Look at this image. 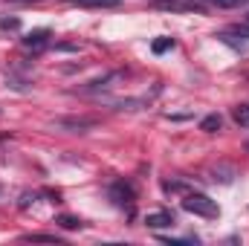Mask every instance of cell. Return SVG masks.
I'll use <instances>...</instances> for the list:
<instances>
[{"instance_id": "obj_1", "label": "cell", "mask_w": 249, "mask_h": 246, "mask_svg": "<svg viewBox=\"0 0 249 246\" xmlns=\"http://www.w3.org/2000/svg\"><path fill=\"white\" fill-rule=\"evenodd\" d=\"M183 209L191 211V214H197V217H206V220H214V217H220V206L212 200V197H206V194H200V191H191L183 197Z\"/></svg>"}, {"instance_id": "obj_10", "label": "cell", "mask_w": 249, "mask_h": 246, "mask_svg": "<svg viewBox=\"0 0 249 246\" xmlns=\"http://www.w3.org/2000/svg\"><path fill=\"white\" fill-rule=\"evenodd\" d=\"M23 241H50V244H55L58 238H55V235H26Z\"/></svg>"}, {"instance_id": "obj_4", "label": "cell", "mask_w": 249, "mask_h": 246, "mask_svg": "<svg viewBox=\"0 0 249 246\" xmlns=\"http://www.w3.org/2000/svg\"><path fill=\"white\" fill-rule=\"evenodd\" d=\"M160 9H171V12H200L197 3H180V0H165V3H160Z\"/></svg>"}, {"instance_id": "obj_12", "label": "cell", "mask_w": 249, "mask_h": 246, "mask_svg": "<svg viewBox=\"0 0 249 246\" xmlns=\"http://www.w3.org/2000/svg\"><path fill=\"white\" fill-rule=\"evenodd\" d=\"M15 3H38V0H15Z\"/></svg>"}, {"instance_id": "obj_7", "label": "cell", "mask_w": 249, "mask_h": 246, "mask_svg": "<svg viewBox=\"0 0 249 246\" xmlns=\"http://www.w3.org/2000/svg\"><path fill=\"white\" fill-rule=\"evenodd\" d=\"M72 3H81V6H90V9H110V6H119L122 0H72Z\"/></svg>"}, {"instance_id": "obj_9", "label": "cell", "mask_w": 249, "mask_h": 246, "mask_svg": "<svg viewBox=\"0 0 249 246\" xmlns=\"http://www.w3.org/2000/svg\"><path fill=\"white\" fill-rule=\"evenodd\" d=\"M174 47V41L171 38H162V41H154V53H165V50H171Z\"/></svg>"}, {"instance_id": "obj_5", "label": "cell", "mask_w": 249, "mask_h": 246, "mask_svg": "<svg viewBox=\"0 0 249 246\" xmlns=\"http://www.w3.org/2000/svg\"><path fill=\"white\" fill-rule=\"evenodd\" d=\"M232 119L241 124V127H247V130H249V102H247V105H238V107L232 110Z\"/></svg>"}, {"instance_id": "obj_2", "label": "cell", "mask_w": 249, "mask_h": 246, "mask_svg": "<svg viewBox=\"0 0 249 246\" xmlns=\"http://www.w3.org/2000/svg\"><path fill=\"white\" fill-rule=\"evenodd\" d=\"M177 220H174V214L171 211H151L148 217H145V226L148 229H171Z\"/></svg>"}, {"instance_id": "obj_6", "label": "cell", "mask_w": 249, "mask_h": 246, "mask_svg": "<svg viewBox=\"0 0 249 246\" xmlns=\"http://www.w3.org/2000/svg\"><path fill=\"white\" fill-rule=\"evenodd\" d=\"M220 124H223V119H220L217 113H209V116L200 122V130H206V133H214V130H220Z\"/></svg>"}, {"instance_id": "obj_8", "label": "cell", "mask_w": 249, "mask_h": 246, "mask_svg": "<svg viewBox=\"0 0 249 246\" xmlns=\"http://www.w3.org/2000/svg\"><path fill=\"white\" fill-rule=\"evenodd\" d=\"M212 6H217V9H235V6H244L247 0H209Z\"/></svg>"}, {"instance_id": "obj_11", "label": "cell", "mask_w": 249, "mask_h": 246, "mask_svg": "<svg viewBox=\"0 0 249 246\" xmlns=\"http://www.w3.org/2000/svg\"><path fill=\"white\" fill-rule=\"evenodd\" d=\"M61 226H67V229H75V226H81V220H75V217H61Z\"/></svg>"}, {"instance_id": "obj_3", "label": "cell", "mask_w": 249, "mask_h": 246, "mask_svg": "<svg viewBox=\"0 0 249 246\" xmlns=\"http://www.w3.org/2000/svg\"><path fill=\"white\" fill-rule=\"evenodd\" d=\"M47 41H50V32H47V29H38V32H32V35H26V38H23V44H26V47H32V50L47 47Z\"/></svg>"}]
</instances>
